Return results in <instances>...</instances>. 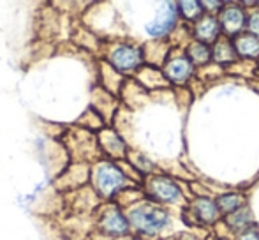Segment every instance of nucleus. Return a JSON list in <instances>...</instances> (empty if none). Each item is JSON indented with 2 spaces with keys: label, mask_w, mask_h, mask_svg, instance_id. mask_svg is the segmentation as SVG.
Here are the masks:
<instances>
[{
  "label": "nucleus",
  "mask_w": 259,
  "mask_h": 240,
  "mask_svg": "<svg viewBox=\"0 0 259 240\" xmlns=\"http://www.w3.org/2000/svg\"><path fill=\"white\" fill-rule=\"evenodd\" d=\"M127 219L141 233H157L166 226L167 214L159 207L143 203V205H136L134 209H131Z\"/></svg>",
  "instance_id": "1"
},
{
  "label": "nucleus",
  "mask_w": 259,
  "mask_h": 240,
  "mask_svg": "<svg viewBox=\"0 0 259 240\" xmlns=\"http://www.w3.org/2000/svg\"><path fill=\"white\" fill-rule=\"evenodd\" d=\"M94 187L99 191V194L113 196L123 184H125V175L120 172V168H116L115 165H109V163H99V165L94 168Z\"/></svg>",
  "instance_id": "2"
},
{
  "label": "nucleus",
  "mask_w": 259,
  "mask_h": 240,
  "mask_svg": "<svg viewBox=\"0 0 259 240\" xmlns=\"http://www.w3.org/2000/svg\"><path fill=\"white\" fill-rule=\"evenodd\" d=\"M143 60V55L138 48L129 45H120L109 55V62L116 71H131V69H136L138 65Z\"/></svg>",
  "instance_id": "3"
},
{
  "label": "nucleus",
  "mask_w": 259,
  "mask_h": 240,
  "mask_svg": "<svg viewBox=\"0 0 259 240\" xmlns=\"http://www.w3.org/2000/svg\"><path fill=\"white\" fill-rule=\"evenodd\" d=\"M175 21H177V6L175 4H164L155 20L147 25V32L154 37H160L175 27Z\"/></svg>",
  "instance_id": "4"
},
{
  "label": "nucleus",
  "mask_w": 259,
  "mask_h": 240,
  "mask_svg": "<svg viewBox=\"0 0 259 240\" xmlns=\"http://www.w3.org/2000/svg\"><path fill=\"white\" fill-rule=\"evenodd\" d=\"M101 228L109 235H125L129 231V219L118 209H108L101 217Z\"/></svg>",
  "instance_id": "5"
},
{
  "label": "nucleus",
  "mask_w": 259,
  "mask_h": 240,
  "mask_svg": "<svg viewBox=\"0 0 259 240\" xmlns=\"http://www.w3.org/2000/svg\"><path fill=\"white\" fill-rule=\"evenodd\" d=\"M166 76L175 83H182L185 79L191 78L192 74V60L187 57H177L171 62H167L166 65Z\"/></svg>",
  "instance_id": "6"
},
{
  "label": "nucleus",
  "mask_w": 259,
  "mask_h": 240,
  "mask_svg": "<svg viewBox=\"0 0 259 240\" xmlns=\"http://www.w3.org/2000/svg\"><path fill=\"white\" fill-rule=\"evenodd\" d=\"M150 192L155 196L160 202H177L178 196H180V191L178 187L173 184L171 180L164 179V177H157L150 182Z\"/></svg>",
  "instance_id": "7"
},
{
  "label": "nucleus",
  "mask_w": 259,
  "mask_h": 240,
  "mask_svg": "<svg viewBox=\"0 0 259 240\" xmlns=\"http://www.w3.org/2000/svg\"><path fill=\"white\" fill-rule=\"evenodd\" d=\"M221 25L229 35L238 34L243 28V25H245V13L242 9H238V7H228V9L222 11Z\"/></svg>",
  "instance_id": "8"
},
{
  "label": "nucleus",
  "mask_w": 259,
  "mask_h": 240,
  "mask_svg": "<svg viewBox=\"0 0 259 240\" xmlns=\"http://www.w3.org/2000/svg\"><path fill=\"white\" fill-rule=\"evenodd\" d=\"M219 32H221V23L211 16L203 18L196 25V37L199 39V43L215 41L219 37Z\"/></svg>",
  "instance_id": "9"
},
{
  "label": "nucleus",
  "mask_w": 259,
  "mask_h": 240,
  "mask_svg": "<svg viewBox=\"0 0 259 240\" xmlns=\"http://www.w3.org/2000/svg\"><path fill=\"white\" fill-rule=\"evenodd\" d=\"M99 141L103 145V148L113 157H122L125 154V145L120 140L118 134H115L113 131H103L99 136Z\"/></svg>",
  "instance_id": "10"
},
{
  "label": "nucleus",
  "mask_w": 259,
  "mask_h": 240,
  "mask_svg": "<svg viewBox=\"0 0 259 240\" xmlns=\"http://www.w3.org/2000/svg\"><path fill=\"white\" fill-rule=\"evenodd\" d=\"M192 209H194V212L198 214L199 219H203L205 223H215V221L219 219V212H221L217 203L211 202V199H208V198L196 199Z\"/></svg>",
  "instance_id": "11"
},
{
  "label": "nucleus",
  "mask_w": 259,
  "mask_h": 240,
  "mask_svg": "<svg viewBox=\"0 0 259 240\" xmlns=\"http://www.w3.org/2000/svg\"><path fill=\"white\" fill-rule=\"evenodd\" d=\"M235 45V50L238 53H242L243 57H259V37L256 35H249V34H243L238 35V37L233 41Z\"/></svg>",
  "instance_id": "12"
},
{
  "label": "nucleus",
  "mask_w": 259,
  "mask_h": 240,
  "mask_svg": "<svg viewBox=\"0 0 259 240\" xmlns=\"http://www.w3.org/2000/svg\"><path fill=\"white\" fill-rule=\"evenodd\" d=\"M243 198L240 194H224L217 199V207L222 212H236V210L242 209Z\"/></svg>",
  "instance_id": "13"
},
{
  "label": "nucleus",
  "mask_w": 259,
  "mask_h": 240,
  "mask_svg": "<svg viewBox=\"0 0 259 240\" xmlns=\"http://www.w3.org/2000/svg\"><path fill=\"white\" fill-rule=\"evenodd\" d=\"M250 212H249V209H240V210H236V212H233L231 216L228 217V224L233 228V230H242V228H245V226H249L250 224Z\"/></svg>",
  "instance_id": "14"
},
{
  "label": "nucleus",
  "mask_w": 259,
  "mask_h": 240,
  "mask_svg": "<svg viewBox=\"0 0 259 240\" xmlns=\"http://www.w3.org/2000/svg\"><path fill=\"white\" fill-rule=\"evenodd\" d=\"M235 45L228 41H219L213 50V59L217 62H229L235 59Z\"/></svg>",
  "instance_id": "15"
},
{
  "label": "nucleus",
  "mask_w": 259,
  "mask_h": 240,
  "mask_svg": "<svg viewBox=\"0 0 259 240\" xmlns=\"http://www.w3.org/2000/svg\"><path fill=\"white\" fill-rule=\"evenodd\" d=\"M210 57H211V52L205 43H194V45L189 48V59L194 60V62L205 64V62L210 60Z\"/></svg>",
  "instance_id": "16"
},
{
  "label": "nucleus",
  "mask_w": 259,
  "mask_h": 240,
  "mask_svg": "<svg viewBox=\"0 0 259 240\" xmlns=\"http://www.w3.org/2000/svg\"><path fill=\"white\" fill-rule=\"evenodd\" d=\"M182 14H184L187 20H194V18H199L203 11V4L201 2H180L178 4Z\"/></svg>",
  "instance_id": "17"
},
{
  "label": "nucleus",
  "mask_w": 259,
  "mask_h": 240,
  "mask_svg": "<svg viewBox=\"0 0 259 240\" xmlns=\"http://www.w3.org/2000/svg\"><path fill=\"white\" fill-rule=\"evenodd\" d=\"M249 28L254 34H259V13H254L249 20Z\"/></svg>",
  "instance_id": "18"
},
{
  "label": "nucleus",
  "mask_w": 259,
  "mask_h": 240,
  "mask_svg": "<svg viewBox=\"0 0 259 240\" xmlns=\"http://www.w3.org/2000/svg\"><path fill=\"white\" fill-rule=\"evenodd\" d=\"M240 240H259V233L257 231H247L240 237Z\"/></svg>",
  "instance_id": "19"
},
{
  "label": "nucleus",
  "mask_w": 259,
  "mask_h": 240,
  "mask_svg": "<svg viewBox=\"0 0 259 240\" xmlns=\"http://www.w3.org/2000/svg\"><path fill=\"white\" fill-rule=\"evenodd\" d=\"M201 4H203V7H210L208 11H219L217 7L222 6L221 2H201Z\"/></svg>",
  "instance_id": "20"
}]
</instances>
